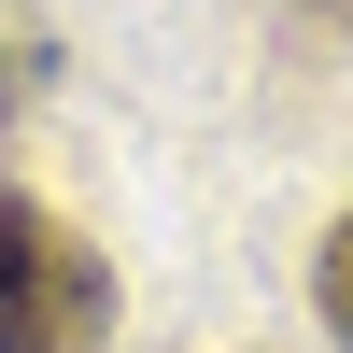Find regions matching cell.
Masks as SVG:
<instances>
[{"instance_id":"1","label":"cell","mask_w":353,"mask_h":353,"mask_svg":"<svg viewBox=\"0 0 353 353\" xmlns=\"http://www.w3.org/2000/svg\"><path fill=\"white\" fill-rule=\"evenodd\" d=\"M99 325H113L99 241L0 184V353H99Z\"/></svg>"},{"instance_id":"2","label":"cell","mask_w":353,"mask_h":353,"mask_svg":"<svg viewBox=\"0 0 353 353\" xmlns=\"http://www.w3.org/2000/svg\"><path fill=\"white\" fill-rule=\"evenodd\" d=\"M311 297H325V325H339V353H353V212L325 226V269H311Z\"/></svg>"},{"instance_id":"3","label":"cell","mask_w":353,"mask_h":353,"mask_svg":"<svg viewBox=\"0 0 353 353\" xmlns=\"http://www.w3.org/2000/svg\"><path fill=\"white\" fill-rule=\"evenodd\" d=\"M43 85V14H0V99H28Z\"/></svg>"}]
</instances>
